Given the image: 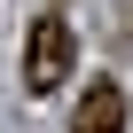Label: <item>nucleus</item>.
<instances>
[{"mask_svg": "<svg viewBox=\"0 0 133 133\" xmlns=\"http://www.w3.org/2000/svg\"><path fill=\"white\" fill-rule=\"evenodd\" d=\"M71 63H78V39H71L63 16H39V24L24 31V86H31V94H55L63 78H71Z\"/></svg>", "mask_w": 133, "mask_h": 133, "instance_id": "obj_1", "label": "nucleus"}, {"mask_svg": "<svg viewBox=\"0 0 133 133\" xmlns=\"http://www.w3.org/2000/svg\"><path fill=\"white\" fill-rule=\"evenodd\" d=\"M71 133H125V86L117 78H94L71 110Z\"/></svg>", "mask_w": 133, "mask_h": 133, "instance_id": "obj_2", "label": "nucleus"}]
</instances>
